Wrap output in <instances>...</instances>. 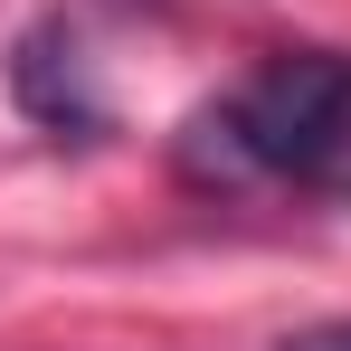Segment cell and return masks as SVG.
<instances>
[{
    "label": "cell",
    "mask_w": 351,
    "mask_h": 351,
    "mask_svg": "<svg viewBox=\"0 0 351 351\" xmlns=\"http://www.w3.org/2000/svg\"><path fill=\"white\" fill-rule=\"evenodd\" d=\"M171 162L190 190H247V180H323L351 162V58L342 48H285L237 95L180 123Z\"/></svg>",
    "instance_id": "obj_1"
},
{
    "label": "cell",
    "mask_w": 351,
    "mask_h": 351,
    "mask_svg": "<svg viewBox=\"0 0 351 351\" xmlns=\"http://www.w3.org/2000/svg\"><path fill=\"white\" fill-rule=\"evenodd\" d=\"M10 95H19V114L48 123V133H95V123H105L95 86H86V58H76V38H66V19H38V29L19 38Z\"/></svg>",
    "instance_id": "obj_2"
},
{
    "label": "cell",
    "mask_w": 351,
    "mask_h": 351,
    "mask_svg": "<svg viewBox=\"0 0 351 351\" xmlns=\"http://www.w3.org/2000/svg\"><path fill=\"white\" fill-rule=\"evenodd\" d=\"M276 351H351V323H313V332H294V342H276Z\"/></svg>",
    "instance_id": "obj_3"
}]
</instances>
